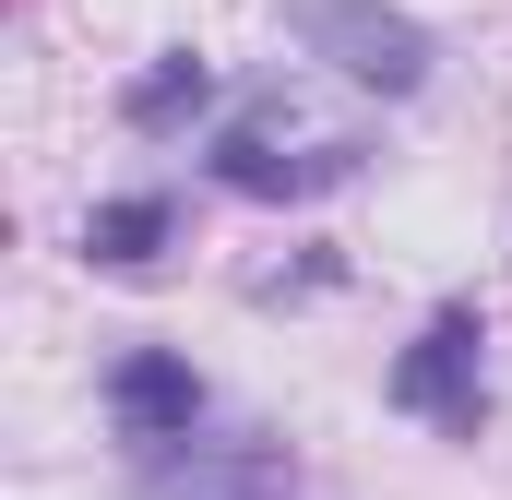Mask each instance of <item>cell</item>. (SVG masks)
<instances>
[{
  "label": "cell",
  "mask_w": 512,
  "mask_h": 500,
  "mask_svg": "<svg viewBox=\"0 0 512 500\" xmlns=\"http://www.w3.org/2000/svg\"><path fill=\"white\" fill-rule=\"evenodd\" d=\"M286 24L310 36V60H334L346 84H370V96H417L429 84V24L417 12H393V0H286Z\"/></svg>",
  "instance_id": "obj_1"
},
{
  "label": "cell",
  "mask_w": 512,
  "mask_h": 500,
  "mask_svg": "<svg viewBox=\"0 0 512 500\" xmlns=\"http://www.w3.org/2000/svg\"><path fill=\"white\" fill-rule=\"evenodd\" d=\"M382 393L405 405V417H429V429L477 441V429H489V322H477V310H429V322H417V346L393 358Z\"/></svg>",
  "instance_id": "obj_2"
},
{
  "label": "cell",
  "mask_w": 512,
  "mask_h": 500,
  "mask_svg": "<svg viewBox=\"0 0 512 500\" xmlns=\"http://www.w3.org/2000/svg\"><path fill=\"white\" fill-rule=\"evenodd\" d=\"M143 500H310V465L286 441H167L143 453Z\"/></svg>",
  "instance_id": "obj_3"
},
{
  "label": "cell",
  "mask_w": 512,
  "mask_h": 500,
  "mask_svg": "<svg viewBox=\"0 0 512 500\" xmlns=\"http://www.w3.org/2000/svg\"><path fill=\"white\" fill-rule=\"evenodd\" d=\"M108 417H120L131 453H167V441L203 429V370H191L179 346H131L120 370H108Z\"/></svg>",
  "instance_id": "obj_4"
},
{
  "label": "cell",
  "mask_w": 512,
  "mask_h": 500,
  "mask_svg": "<svg viewBox=\"0 0 512 500\" xmlns=\"http://www.w3.org/2000/svg\"><path fill=\"white\" fill-rule=\"evenodd\" d=\"M358 155H370V143H298V155H286V143L251 120V131H227V143H215V179H227V191H251V203H298V191L358 179Z\"/></svg>",
  "instance_id": "obj_5"
},
{
  "label": "cell",
  "mask_w": 512,
  "mask_h": 500,
  "mask_svg": "<svg viewBox=\"0 0 512 500\" xmlns=\"http://www.w3.org/2000/svg\"><path fill=\"white\" fill-rule=\"evenodd\" d=\"M167 239H179V203H167V191H120V203H96V215H84V250H96L108 274H143Z\"/></svg>",
  "instance_id": "obj_6"
},
{
  "label": "cell",
  "mask_w": 512,
  "mask_h": 500,
  "mask_svg": "<svg viewBox=\"0 0 512 500\" xmlns=\"http://www.w3.org/2000/svg\"><path fill=\"white\" fill-rule=\"evenodd\" d=\"M203 96H215V72H203L191 48H167V60H155V72H143V84L120 96V120H131V131H167V120H191Z\"/></svg>",
  "instance_id": "obj_7"
}]
</instances>
